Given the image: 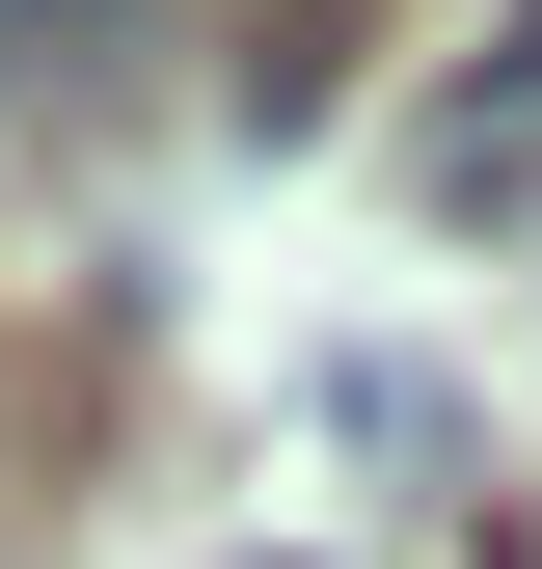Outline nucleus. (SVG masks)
Returning a JSON list of instances; mask_svg holds the SVG:
<instances>
[{
  "label": "nucleus",
  "instance_id": "obj_1",
  "mask_svg": "<svg viewBox=\"0 0 542 569\" xmlns=\"http://www.w3.org/2000/svg\"><path fill=\"white\" fill-rule=\"evenodd\" d=\"M406 190H434V218H542V0H515V54H489V82L406 136Z\"/></svg>",
  "mask_w": 542,
  "mask_h": 569
},
{
  "label": "nucleus",
  "instance_id": "obj_2",
  "mask_svg": "<svg viewBox=\"0 0 542 569\" xmlns=\"http://www.w3.org/2000/svg\"><path fill=\"white\" fill-rule=\"evenodd\" d=\"M353 28H380V0H218V109L244 136H325V109H353Z\"/></svg>",
  "mask_w": 542,
  "mask_h": 569
},
{
  "label": "nucleus",
  "instance_id": "obj_3",
  "mask_svg": "<svg viewBox=\"0 0 542 569\" xmlns=\"http://www.w3.org/2000/svg\"><path fill=\"white\" fill-rule=\"evenodd\" d=\"M325 435H353L380 488H434V516H461V488H489V461H461V407L406 380V352H325Z\"/></svg>",
  "mask_w": 542,
  "mask_h": 569
},
{
  "label": "nucleus",
  "instance_id": "obj_4",
  "mask_svg": "<svg viewBox=\"0 0 542 569\" xmlns=\"http://www.w3.org/2000/svg\"><path fill=\"white\" fill-rule=\"evenodd\" d=\"M218 569H271V542H218Z\"/></svg>",
  "mask_w": 542,
  "mask_h": 569
}]
</instances>
